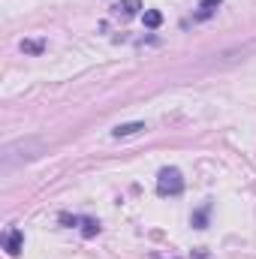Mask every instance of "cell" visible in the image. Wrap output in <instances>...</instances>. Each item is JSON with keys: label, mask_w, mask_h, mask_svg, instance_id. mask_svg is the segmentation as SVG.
<instances>
[{"label": "cell", "mask_w": 256, "mask_h": 259, "mask_svg": "<svg viewBox=\"0 0 256 259\" xmlns=\"http://www.w3.org/2000/svg\"><path fill=\"white\" fill-rule=\"evenodd\" d=\"M184 190V178H181V172L178 169H160V175H157V193L160 196H178Z\"/></svg>", "instance_id": "1"}, {"label": "cell", "mask_w": 256, "mask_h": 259, "mask_svg": "<svg viewBox=\"0 0 256 259\" xmlns=\"http://www.w3.org/2000/svg\"><path fill=\"white\" fill-rule=\"evenodd\" d=\"M21 244H24L21 229H9V235H6V253H9V256H18V253H21Z\"/></svg>", "instance_id": "2"}, {"label": "cell", "mask_w": 256, "mask_h": 259, "mask_svg": "<svg viewBox=\"0 0 256 259\" xmlns=\"http://www.w3.org/2000/svg\"><path fill=\"white\" fill-rule=\"evenodd\" d=\"M220 3H223V0H202V3H199V9H196V18H199V21L211 18V15L217 12V6H220Z\"/></svg>", "instance_id": "3"}, {"label": "cell", "mask_w": 256, "mask_h": 259, "mask_svg": "<svg viewBox=\"0 0 256 259\" xmlns=\"http://www.w3.org/2000/svg\"><path fill=\"white\" fill-rule=\"evenodd\" d=\"M139 130H145L142 121H133V124H118V127L112 130V136L115 139H124V136H133V133H139Z\"/></svg>", "instance_id": "4"}, {"label": "cell", "mask_w": 256, "mask_h": 259, "mask_svg": "<svg viewBox=\"0 0 256 259\" xmlns=\"http://www.w3.org/2000/svg\"><path fill=\"white\" fill-rule=\"evenodd\" d=\"M136 9H142V6H139V0H124V3H118V6H115L112 12H115L118 18H130V15H133Z\"/></svg>", "instance_id": "5"}, {"label": "cell", "mask_w": 256, "mask_h": 259, "mask_svg": "<svg viewBox=\"0 0 256 259\" xmlns=\"http://www.w3.org/2000/svg\"><path fill=\"white\" fill-rule=\"evenodd\" d=\"M142 21H145V27H160L163 24V15L157 9H145L142 12Z\"/></svg>", "instance_id": "6"}, {"label": "cell", "mask_w": 256, "mask_h": 259, "mask_svg": "<svg viewBox=\"0 0 256 259\" xmlns=\"http://www.w3.org/2000/svg\"><path fill=\"white\" fill-rule=\"evenodd\" d=\"M97 232H100V223L91 220V217H84V220H81V235H84V238H94Z\"/></svg>", "instance_id": "7"}, {"label": "cell", "mask_w": 256, "mask_h": 259, "mask_svg": "<svg viewBox=\"0 0 256 259\" xmlns=\"http://www.w3.org/2000/svg\"><path fill=\"white\" fill-rule=\"evenodd\" d=\"M21 52H27V55H39V52H42V39H24V42H21Z\"/></svg>", "instance_id": "8"}, {"label": "cell", "mask_w": 256, "mask_h": 259, "mask_svg": "<svg viewBox=\"0 0 256 259\" xmlns=\"http://www.w3.org/2000/svg\"><path fill=\"white\" fill-rule=\"evenodd\" d=\"M193 223H196V226H199V229H205V211H199V214H196V217H193Z\"/></svg>", "instance_id": "9"}]
</instances>
